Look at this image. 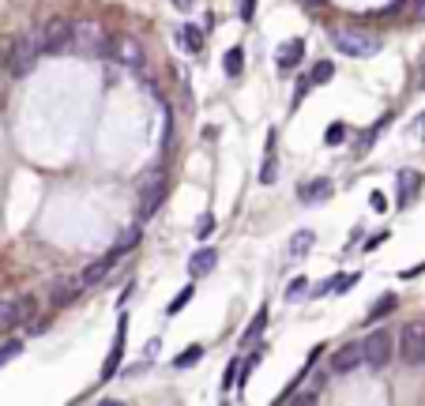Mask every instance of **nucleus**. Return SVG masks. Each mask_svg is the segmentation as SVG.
<instances>
[{"label": "nucleus", "instance_id": "nucleus-30", "mask_svg": "<svg viewBox=\"0 0 425 406\" xmlns=\"http://www.w3.org/2000/svg\"><path fill=\"white\" fill-rule=\"evenodd\" d=\"M343 136H346V128H343V124H331L328 132H324V140H328L331 147H335V143H343Z\"/></svg>", "mask_w": 425, "mask_h": 406}, {"label": "nucleus", "instance_id": "nucleus-28", "mask_svg": "<svg viewBox=\"0 0 425 406\" xmlns=\"http://www.w3.org/2000/svg\"><path fill=\"white\" fill-rule=\"evenodd\" d=\"M15 354H23V343H19V339H12V343H4V346H0V365H8Z\"/></svg>", "mask_w": 425, "mask_h": 406}, {"label": "nucleus", "instance_id": "nucleus-13", "mask_svg": "<svg viewBox=\"0 0 425 406\" xmlns=\"http://www.w3.org/2000/svg\"><path fill=\"white\" fill-rule=\"evenodd\" d=\"M422 188V173H414V170H403L399 173V196H395V203L399 207H406V203L414 200V192Z\"/></svg>", "mask_w": 425, "mask_h": 406}, {"label": "nucleus", "instance_id": "nucleus-36", "mask_svg": "<svg viewBox=\"0 0 425 406\" xmlns=\"http://www.w3.org/2000/svg\"><path fill=\"white\" fill-rule=\"evenodd\" d=\"M305 8H324V0H301Z\"/></svg>", "mask_w": 425, "mask_h": 406}, {"label": "nucleus", "instance_id": "nucleus-7", "mask_svg": "<svg viewBox=\"0 0 425 406\" xmlns=\"http://www.w3.org/2000/svg\"><path fill=\"white\" fill-rule=\"evenodd\" d=\"M387 362H392V335H387L384 327H376L373 335H365V343H362V365L384 368Z\"/></svg>", "mask_w": 425, "mask_h": 406}, {"label": "nucleus", "instance_id": "nucleus-20", "mask_svg": "<svg viewBox=\"0 0 425 406\" xmlns=\"http://www.w3.org/2000/svg\"><path fill=\"white\" fill-rule=\"evenodd\" d=\"M177 42H181L189 53H200V49H203V34H200V26H181Z\"/></svg>", "mask_w": 425, "mask_h": 406}, {"label": "nucleus", "instance_id": "nucleus-16", "mask_svg": "<svg viewBox=\"0 0 425 406\" xmlns=\"http://www.w3.org/2000/svg\"><path fill=\"white\" fill-rule=\"evenodd\" d=\"M264 327H267V309H260V312H256V316H252V324L245 327V335H241V350H248V346H252L256 339L264 335Z\"/></svg>", "mask_w": 425, "mask_h": 406}, {"label": "nucleus", "instance_id": "nucleus-11", "mask_svg": "<svg viewBox=\"0 0 425 406\" xmlns=\"http://www.w3.org/2000/svg\"><path fill=\"white\" fill-rule=\"evenodd\" d=\"M23 312H26V301L4 298V301H0V331L15 327V324H19V320H23Z\"/></svg>", "mask_w": 425, "mask_h": 406}, {"label": "nucleus", "instance_id": "nucleus-5", "mask_svg": "<svg viewBox=\"0 0 425 406\" xmlns=\"http://www.w3.org/2000/svg\"><path fill=\"white\" fill-rule=\"evenodd\" d=\"M34 38H38L42 53H64V49H72V23L53 15V19H45L38 31H34Z\"/></svg>", "mask_w": 425, "mask_h": 406}, {"label": "nucleus", "instance_id": "nucleus-17", "mask_svg": "<svg viewBox=\"0 0 425 406\" xmlns=\"http://www.w3.org/2000/svg\"><path fill=\"white\" fill-rule=\"evenodd\" d=\"M260 362H264V350H252V354H248L245 362H237V380H234V384H237V387H245V384H248V376L256 373V365H260Z\"/></svg>", "mask_w": 425, "mask_h": 406}, {"label": "nucleus", "instance_id": "nucleus-18", "mask_svg": "<svg viewBox=\"0 0 425 406\" xmlns=\"http://www.w3.org/2000/svg\"><path fill=\"white\" fill-rule=\"evenodd\" d=\"M162 200H166V184L159 181V184H154V192H151V188L143 192V207H140V218H151L154 211H159V203H162Z\"/></svg>", "mask_w": 425, "mask_h": 406}, {"label": "nucleus", "instance_id": "nucleus-23", "mask_svg": "<svg viewBox=\"0 0 425 406\" xmlns=\"http://www.w3.org/2000/svg\"><path fill=\"white\" fill-rule=\"evenodd\" d=\"M140 245V226H128L121 237H117V245H113V252L121 256V252H128V248H136Z\"/></svg>", "mask_w": 425, "mask_h": 406}, {"label": "nucleus", "instance_id": "nucleus-22", "mask_svg": "<svg viewBox=\"0 0 425 406\" xmlns=\"http://www.w3.org/2000/svg\"><path fill=\"white\" fill-rule=\"evenodd\" d=\"M223 68H226V76H230V79H237V76H241V68H245V53H241V49H237V45H234V49H230V53H226V60H223Z\"/></svg>", "mask_w": 425, "mask_h": 406}, {"label": "nucleus", "instance_id": "nucleus-21", "mask_svg": "<svg viewBox=\"0 0 425 406\" xmlns=\"http://www.w3.org/2000/svg\"><path fill=\"white\" fill-rule=\"evenodd\" d=\"M312 245H316V234H312V229H298L294 241H290V256H305Z\"/></svg>", "mask_w": 425, "mask_h": 406}, {"label": "nucleus", "instance_id": "nucleus-6", "mask_svg": "<svg viewBox=\"0 0 425 406\" xmlns=\"http://www.w3.org/2000/svg\"><path fill=\"white\" fill-rule=\"evenodd\" d=\"M399 357L403 365H425V324L410 320L399 331Z\"/></svg>", "mask_w": 425, "mask_h": 406}, {"label": "nucleus", "instance_id": "nucleus-8", "mask_svg": "<svg viewBox=\"0 0 425 406\" xmlns=\"http://www.w3.org/2000/svg\"><path fill=\"white\" fill-rule=\"evenodd\" d=\"M125 339H128V331H125V320H121V327H117V335H113V346H109V354H106V365H102V380H113L117 376L121 354H125Z\"/></svg>", "mask_w": 425, "mask_h": 406}, {"label": "nucleus", "instance_id": "nucleus-33", "mask_svg": "<svg viewBox=\"0 0 425 406\" xmlns=\"http://www.w3.org/2000/svg\"><path fill=\"white\" fill-rule=\"evenodd\" d=\"M369 203H373V211H387V200H384V192H373V196H369Z\"/></svg>", "mask_w": 425, "mask_h": 406}, {"label": "nucleus", "instance_id": "nucleus-2", "mask_svg": "<svg viewBox=\"0 0 425 406\" xmlns=\"http://www.w3.org/2000/svg\"><path fill=\"white\" fill-rule=\"evenodd\" d=\"M38 57H42V45H38V38H34V31L23 34V38H12L4 45V60H8V72H12V76H26Z\"/></svg>", "mask_w": 425, "mask_h": 406}, {"label": "nucleus", "instance_id": "nucleus-10", "mask_svg": "<svg viewBox=\"0 0 425 406\" xmlns=\"http://www.w3.org/2000/svg\"><path fill=\"white\" fill-rule=\"evenodd\" d=\"M215 263H218V252H215V248H200V252H192V260H189L192 279H203V275H211V271H215Z\"/></svg>", "mask_w": 425, "mask_h": 406}, {"label": "nucleus", "instance_id": "nucleus-24", "mask_svg": "<svg viewBox=\"0 0 425 406\" xmlns=\"http://www.w3.org/2000/svg\"><path fill=\"white\" fill-rule=\"evenodd\" d=\"M200 357H203V346H189L181 357H173V365H177V368H192V365L200 362Z\"/></svg>", "mask_w": 425, "mask_h": 406}, {"label": "nucleus", "instance_id": "nucleus-35", "mask_svg": "<svg viewBox=\"0 0 425 406\" xmlns=\"http://www.w3.org/2000/svg\"><path fill=\"white\" fill-rule=\"evenodd\" d=\"M170 4H173V8H181V12H189V8L196 4V0H170Z\"/></svg>", "mask_w": 425, "mask_h": 406}, {"label": "nucleus", "instance_id": "nucleus-1", "mask_svg": "<svg viewBox=\"0 0 425 406\" xmlns=\"http://www.w3.org/2000/svg\"><path fill=\"white\" fill-rule=\"evenodd\" d=\"M331 45H335L343 57H376L380 53V38L369 34L365 26H335L331 31Z\"/></svg>", "mask_w": 425, "mask_h": 406}, {"label": "nucleus", "instance_id": "nucleus-19", "mask_svg": "<svg viewBox=\"0 0 425 406\" xmlns=\"http://www.w3.org/2000/svg\"><path fill=\"white\" fill-rule=\"evenodd\" d=\"M275 173H279V162H275V132H267V159H264V170H260V181L271 184Z\"/></svg>", "mask_w": 425, "mask_h": 406}, {"label": "nucleus", "instance_id": "nucleus-26", "mask_svg": "<svg viewBox=\"0 0 425 406\" xmlns=\"http://www.w3.org/2000/svg\"><path fill=\"white\" fill-rule=\"evenodd\" d=\"M392 309H395V298H392V293H384V301H376L373 309H369V320H380V316H387Z\"/></svg>", "mask_w": 425, "mask_h": 406}, {"label": "nucleus", "instance_id": "nucleus-14", "mask_svg": "<svg viewBox=\"0 0 425 406\" xmlns=\"http://www.w3.org/2000/svg\"><path fill=\"white\" fill-rule=\"evenodd\" d=\"M331 192V181L328 177H316V181H309V184H298V196L305 203H316V200H324Z\"/></svg>", "mask_w": 425, "mask_h": 406}, {"label": "nucleus", "instance_id": "nucleus-15", "mask_svg": "<svg viewBox=\"0 0 425 406\" xmlns=\"http://www.w3.org/2000/svg\"><path fill=\"white\" fill-rule=\"evenodd\" d=\"M301 57H305V42H301V38H290V42L279 49V64H282V68H298Z\"/></svg>", "mask_w": 425, "mask_h": 406}, {"label": "nucleus", "instance_id": "nucleus-32", "mask_svg": "<svg viewBox=\"0 0 425 406\" xmlns=\"http://www.w3.org/2000/svg\"><path fill=\"white\" fill-rule=\"evenodd\" d=\"M410 15H414L418 23H425V0H414V4H410Z\"/></svg>", "mask_w": 425, "mask_h": 406}, {"label": "nucleus", "instance_id": "nucleus-12", "mask_svg": "<svg viewBox=\"0 0 425 406\" xmlns=\"http://www.w3.org/2000/svg\"><path fill=\"white\" fill-rule=\"evenodd\" d=\"M113 260H117V252H109V256H102V260H95L83 271V279H79V286H98L102 279L109 275V267H113Z\"/></svg>", "mask_w": 425, "mask_h": 406}, {"label": "nucleus", "instance_id": "nucleus-29", "mask_svg": "<svg viewBox=\"0 0 425 406\" xmlns=\"http://www.w3.org/2000/svg\"><path fill=\"white\" fill-rule=\"evenodd\" d=\"M189 301H192V286H184V290L177 293V298L170 301V309H166V312H170V316H173V312H181V309H184V304H189Z\"/></svg>", "mask_w": 425, "mask_h": 406}, {"label": "nucleus", "instance_id": "nucleus-25", "mask_svg": "<svg viewBox=\"0 0 425 406\" xmlns=\"http://www.w3.org/2000/svg\"><path fill=\"white\" fill-rule=\"evenodd\" d=\"M331 76H335V64H331V60H320L316 68H312V76H309V83H328Z\"/></svg>", "mask_w": 425, "mask_h": 406}, {"label": "nucleus", "instance_id": "nucleus-34", "mask_svg": "<svg viewBox=\"0 0 425 406\" xmlns=\"http://www.w3.org/2000/svg\"><path fill=\"white\" fill-rule=\"evenodd\" d=\"M211 226H215V222H211V215H207V218L200 222V237H207V234H211Z\"/></svg>", "mask_w": 425, "mask_h": 406}, {"label": "nucleus", "instance_id": "nucleus-27", "mask_svg": "<svg viewBox=\"0 0 425 406\" xmlns=\"http://www.w3.org/2000/svg\"><path fill=\"white\" fill-rule=\"evenodd\" d=\"M301 293H309V279H294L286 286V301H301Z\"/></svg>", "mask_w": 425, "mask_h": 406}, {"label": "nucleus", "instance_id": "nucleus-9", "mask_svg": "<svg viewBox=\"0 0 425 406\" xmlns=\"http://www.w3.org/2000/svg\"><path fill=\"white\" fill-rule=\"evenodd\" d=\"M358 365H362V343H346L331 357V373H354Z\"/></svg>", "mask_w": 425, "mask_h": 406}, {"label": "nucleus", "instance_id": "nucleus-4", "mask_svg": "<svg viewBox=\"0 0 425 406\" xmlns=\"http://www.w3.org/2000/svg\"><path fill=\"white\" fill-rule=\"evenodd\" d=\"M106 57L113 60V64H121V68H132V72H143V64H147L143 45L136 42L132 34H117V38H109Z\"/></svg>", "mask_w": 425, "mask_h": 406}, {"label": "nucleus", "instance_id": "nucleus-31", "mask_svg": "<svg viewBox=\"0 0 425 406\" xmlns=\"http://www.w3.org/2000/svg\"><path fill=\"white\" fill-rule=\"evenodd\" d=\"M237 12H241V19L248 23V19L256 15V0H241V8H237Z\"/></svg>", "mask_w": 425, "mask_h": 406}, {"label": "nucleus", "instance_id": "nucleus-3", "mask_svg": "<svg viewBox=\"0 0 425 406\" xmlns=\"http://www.w3.org/2000/svg\"><path fill=\"white\" fill-rule=\"evenodd\" d=\"M72 49L83 57H106L109 38L98 23H72Z\"/></svg>", "mask_w": 425, "mask_h": 406}]
</instances>
